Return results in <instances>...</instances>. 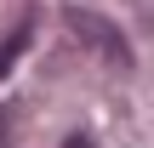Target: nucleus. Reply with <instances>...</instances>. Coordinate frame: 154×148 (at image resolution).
Wrapping results in <instances>:
<instances>
[{"mask_svg": "<svg viewBox=\"0 0 154 148\" xmlns=\"http://www.w3.org/2000/svg\"><path fill=\"white\" fill-rule=\"evenodd\" d=\"M63 23L91 46V51H103L109 63H131V46H126V34L109 23V17H97L91 6H63Z\"/></svg>", "mask_w": 154, "mask_h": 148, "instance_id": "f257e3e1", "label": "nucleus"}, {"mask_svg": "<svg viewBox=\"0 0 154 148\" xmlns=\"http://www.w3.org/2000/svg\"><path fill=\"white\" fill-rule=\"evenodd\" d=\"M29 40H34V11H29V17H17V29L0 40V80L11 74V63L23 57V46H29Z\"/></svg>", "mask_w": 154, "mask_h": 148, "instance_id": "f03ea898", "label": "nucleus"}]
</instances>
